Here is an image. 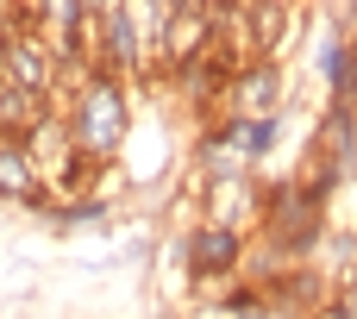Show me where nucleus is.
Returning a JSON list of instances; mask_svg holds the SVG:
<instances>
[{"mask_svg":"<svg viewBox=\"0 0 357 319\" xmlns=\"http://www.w3.org/2000/svg\"><path fill=\"white\" fill-rule=\"evenodd\" d=\"M282 94H289L282 63H251V69H238V75L226 81L213 119H276V113H282Z\"/></svg>","mask_w":357,"mask_h":319,"instance_id":"3","label":"nucleus"},{"mask_svg":"<svg viewBox=\"0 0 357 319\" xmlns=\"http://www.w3.org/2000/svg\"><path fill=\"white\" fill-rule=\"evenodd\" d=\"M0 81H13L19 94H31V100H50V107H56L63 69H56V56L44 50V38H38V31H19L13 44H0Z\"/></svg>","mask_w":357,"mask_h":319,"instance_id":"4","label":"nucleus"},{"mask_svg":"<svg viewBox=\"0 0 357 319\" xmlns=\"http://www.w3.org/2000/svg\"><path fill=\"white\" fill-rule=\"evenodd\" d=\"M307 157L339 163V169L351 176V157H357V107H326V113H320V125H314V150H307Z\"/></svg>","mask_w":357,"mask_h":319,"instance_id":"6","label":"nucleus"},{"mask_svg":"<svg viewBox=\"0 0 357 319\" xmlns=\"http://www.w3.org/2000/svg\"><path fill=\"white\" fill-rule=\"evenodd\" d=\"M213 188V207H207V219L213 226H232V232H245V226H257V176H220V182H207Z\"/></svg>","mask_w":357,"mask_h":319,"instance_id":"5","label":"nucleus"},{"mask_svg":"<svg viewBox=\"0 0 357 319\" xmlns=\"http://www.w3.org/2000/svg\"><path fill=\"white\" fill-rule=\"evenodd\" d=\"M38 213H44V219H56L63 232H82V226H107V219H113V201H107V194H82V201H63V207H56V201H44Z\"/></svg>","mask_w":357,"mask_h":319,"instance_id":"9","label":"nucleus"},{"mask_svg":"<svg viewBox=\"0 0 357 319\" xmlns=\"http://www.w3.org/2000/svg\"><path fill=\"white\" fill-rule=\"evenodd\" d=\"M0 201H13V207H44L50 201L19 138H0Z\"/></svg>","mask_w":357,"mask_h":319,"instance_id":"7","label":"nucleus"},{"mask_svg":"<svg viewBox=\"0 0 357 319\" xmlns=\"http://www.w3.org/2000/svg\"><path fill=\"white\" fill-rule=\"evenodd\" d=\"M257 232H264V244H270L276 257L314 263V251H320V238H326V201L307 194L301 176H289V182H276V188L257 194Z\"/></svg>","mask_w":357,"mask_h":319,"instance_id":"2","label":"nucleus"},{"mask_svg":"<svg viewBox=\"0 0 357 319\" xmlns=\"http://www.w3.org/2000/svg\"><path fill=\"white\" fill-rule=\"evenodd\" d=\"M320 75H326V107H357V56L345 31L320 44Z\"/></svg>","mask_w":357,"mask_h":319,"instance_id":"8","label":"nucleus"},{"mask_svg":"<svg viewBox=\"0 0 357 319\" xmlns=\"http://www.w3.org/2000/svg\"><path fill=\"white\" fill-rule=\"evenodd\" d=\"M314 319H357V301L351 295H326V301L314 307Z\"/></svg>","mask_w":357,"mask_h":319,"instance_id":"10","label":"nucleus"},{"mask_svg":"<svg viewBox=\"0 0 357 319\" xmlns=\"http://www.w3.org/2000/svg\"><path fill=\"white\" fill-rule=\"evenodd\" d=\"M63 125H69L82 163L107 169V163L126 150V138H132V81H119V75H107V69L88 75V81H75V88L63 94Z\"/></svg>","mask_w":357,"mask_h":319,"instance_id":"1","label":"nucleus"}]
</instances>
